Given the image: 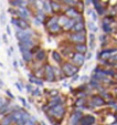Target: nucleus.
<instances>
[{
    "mask_svg": "<svg viewBox=\"0 0 117 125\" xmlns=\"http://www.w3.org/2000/svg\"><path fill=\"white\" fill-rule=\"evenodd\" d=\"M81 0H62V3L68 7H76Z\"/></svg>",
    "mask_w": 117,
    "mask_h": 125,
    "instance_id": "nucleus-31",
    "label": "nucleus"
},
{
    "mask_svg": "<svg viewBox=\"0 0 117 125\" xmlns=\"http://www.w3.org/2000/svg\"><path fill=\"white\" fill-rule=\"evenodd\" d=\"M73 50H74L75 52L85 54V53L88 51V45H87L86 43H76V44H73Z\"/></svg>",
    "mask_w": 117,
    "mask_h": 125,
    "instance_id": "nucleus-17",
    "label": "nucleus"
},
{
    "mask_svg": "<svg viewBox=\"0 0 117 125\" xmlns=\"http://www.w3.org/2000/svg\"><path fill=\"white\" fill-rule=\"evenodd\" d=\"M113 68H114L115 70H117V62H115V63H114V65H113Z\"/></svg>",
    "mask_w": 117,
    "mask_h": 125,
    "instance_id": "nucleus-51",
    "label": "nucleus"
},
{
    "mask_svg": "<svg viewBox=\"0 0 117 125\" xmlns=\"http://www.w3.org/2000/svg\"><path fill=\"white\" fill-rule=\"evenodd\" d=\"M11 24L16 29H20V30H28L31 28V21L22 18H16V17H11Z\"/></svg>",
    "mask_w": 117,
    "mask_h": 125,
    "instance_id": "nucleus-4",
    "label": "nucleus"
},
{
    "mask_svg": "<svg viewBox=\"0 0 117 125\" xmlns=\"http://www.w3.org/2000/svg\"><path fill=\"white\" fill-rule=\"evenodd\" d=\"M18 62H19V66H21V68H24V66H26V63L23 62L22 59H20V61H18Z\"/></svg>",
    "mask_w": 117,
    "mask_h": 125,
    "instance_id": "nucleus-47",
    "label": "nucleus"
},
{
    "mask_svg": "<svg viewBox=\"0 0 117 125\" xmlns=\"http://www.w3.org/2000/svg\"><path fill=\"white\" fill-rule=\"evenodd\" d=\"M18 100H19V102L22 104V107H24L26 110H30L31 109V105H30V103H29L28 101H27L26 99H24L23 96H18Z\"/></svg>",
    "mask_w": 117,
    "mask_h": 125,
    "instance_id": "nucleus-30",
    "label": "nucleus"
},
{
    "mask_svg": "<svg viewBox=\"0 0 117 125\" xmlns=\"http://www.w3.org/2000/svg\"><path fill=\"white\" fill-rule=\"evenodd\" d=\"M43 69H44V82L48 83H54L58 82L55 75H54V71H53V65L50 63H44L43 64Z\"/></svg>",
    "mask_w": 117,
    "mask_h": 125,
    "instance_id": "nucleus-5",
    "label": "nucleus"
},
{
    "mask_svg": "<svg viewBox=\"0 0 117 125\" xmlns=\"http://www.w3.org/2000/svg\"><path fill=\"white\" fill-rule=\"evenodd\" d=\"M68 61H71L74 65L78 66V68H81V66L84 65L85 63V54H82V53H78V52H75L74 51V54H73V57L71 58Z\"/></svg>",
    "mask_w": 117,
    "mask_h": 125,
    "instance_id": "nucleus-6",
    "label": "nucleus"
},
{
    "mask_svg": "<svg viewBox=\"0 0 117 125\" xmlns=\"http://www.w3.org/2000/svg\"><path fill=\"white\" fill-rule=\"evenodd\" d=\"M32 73L34 74L37 78H39V79H44V69H43V65L42 66H40V68H38V69H35L34 71H32Z\"/></svg>",
    "mask_w": 117,
    "mask_h": 125,
    "instance_id": "nucleus-26",
    "label": "nucleus"
},
{
    "mask_svg": "<svg viewBox=\"0 0 117 125\" xmlns=\"http://www.w3.org/2000/svg\"><path fill=\"white\" fill-rule=\"evenodd\" d=\"M0 42H1V41H0Z\"/></svg>",
    "mask_w": 117,
    "mask_h": 125,
    "instance_id": "nucleus-54",
    "label": "nucleus"
},
{
    "mask_svg": "<svg viewBox=\"0 0 117 125\" xmlns=\"http://www.w3.org/2000/svg\"><path fill=\"white\" fill-rule=\"evenodd\" d=\"M92 18V21H94V22H96L97 20H98V14H97V12L95 11V10H93L92 11V13H91V16H89Z\"/></svg>",
    "mask_w": 117,
    "mask_h": 125,
    "instance_id": "nucleus-37",
    "label": "nucleus"
},
{
    "mask_svg": "<svg viewBox=\"0 0 117 125\" xmlns=\"http://www.w3.org/2000/svg\"><path fill=\"white\" fill-rule=\"evenodd\" d=\"M80 81H81V82H83V83H87L89 81V76L88 75H82V76H80Z\"/></svg>",
    "mask_w": 117,
    "mask_h": 125,
    "instance_id": "nucleus-40",
    "label": "nucleus"
},
{
    "mask_svg": "<svg viewBox=\"0 0 117 125\" xmlns=\"http://www.w3.org/2000/svg\"><path fill=\"white\" fill-rule=\"evenodd\" d=\"M47 31H48V33H49L50 35H58V34H60V33H62L63 32V30H62V28L60 27V24L58 23H54V24H52L50 28H48L47 29Z\"/></svg>",
    "mask_w": 117,
    "mask_h": 125,
    "instance_id": "nucleus-16",
    "label": "nucleus"
},
{
    "mask_svg": "<svg viewBox=\"0 0 117 125\" xmlns=\"http://www.w3.org/2000/svg\"><path fill=\"white\" fill-rule=\"evenodd\" d=\"M86 27L88 28L89 32H93V33H96L97 31H98V27L96 26V23L94 21H87L86 22Z\"/></svg>",
    "mask_w": 117,
    "mask_h": 125,
    "instance_id": "nucleus-27",
    "label": "nucleus"
},
{
    "mask_svg": "<svg viewBox=\"0 0 117 125\" xmlns=\"http://www.w3.org/2000/svg\"><path fill=\"white\" fill-rule=\"evenodd\" d=\"M65 113H66V107L64 106V104H58V105H55V106H53V107H51V109L45 113V115L54 117L61 122L64 118Z\"/></svg>",
    "mask_w": 117,
    "mask_h": 125,
    "instance_id": "nucleus-2",
    "label": "nucleus"
},
{
    "mask_svg": "<svg viewBox=\"0 0 117 125\" xmlns=\"http://www.w3.org/2000/svg\"><path fill=\"white\" fill-rule=\"evenodd\" d=\"M28 82L31 83V84H33L34 86H39V87H42L43 85H44V80L37 78L32 72L28 73Z\"/></svg>",
    "mask_w": 117,
    "mask_h": 125,
    "instance_id": "nucleus-13",
    "label": "nucleus"
},
{
    "mask_svg": "<svg viewBox=\"0 0 117 125\" xmlns=\"http://www.w3.org/2000/svg\"><path fill=\"white\" fill-rule=\"evenodd\" d=\"M68 41L72 44L87 42V32H68Z\"/></svg>",
    "mask_w": 117,
    "mask_h": 125,
    "instance_id": "nucleus-3",
    "label": "nucleus"
},
{
    "mask_svg": "<svg viewBox=\"0 0 117 125\" xmlns=\"http://www.w3.org/2000/svg\"><path fill=\"white\" fill-rule=\"evenodd\" d=\"M60 68H61L62 72H63V74L65 75V78H72L73 75H75V74L78 73V71H80V68L76 65H74V64L72 63L71 61H68V60H66V61H63L61 64H60Z\"/></svg>",
    "mask_w": 117,
    "mask_h": 125,
    "instance_id": "nucleus-1",
    "label": "nucleus"
},
{
    "mask_svg": "<svg viewBox=\"0 0 117 125\" xmlns=\"http://www.w3.org/2000/svg\"><path fill=\"white\" fill-rule=\"evenodd\" d=\"M9 5L13 8L28 7V0H9Z\"/></svg>",
    "mask_w": 117,
    "mask_h": 125,
    "instance_id": "nucleus-20",
    "label": "nucleus"
},
{
    "mask_svg": "<svg viewBox=\"0 0 117 125\" xmlns=\"http://www.w3.org/2000/svg\"><path fill=\"white\" fill-rule=\"evenodd\" d=\"M96 123V117L91 114H83V116L81 117L78 125H94Z\"/></svg>",
    "mask_w": 117,
    "mask_h": 125,
    "instance_id": "nucleus-11",
    "label": "nucleus"
},
{
    "mask_svg": "<svg viewBox=\"0 0 117 125\" xmlns=\"http://www.w3.org/2000/svg\"><path fill=\"white\" fill-rule=\"evenodd\" d=\"M40 123H41V125H47V124H45V123H44V122H43V121H41V122H40Z\"/></svg>",
    "mask_w": 117,
    "mask_h": 125,
    "instance_id": "nucleus-52",
    "label": "nucleus"
},
{
    "mask_svg": "<svg viewBox=\"0 0 117 125\" xmlns=\"http://www.w3.org/2000/svg\"><path fill=\"white\" fill-rule=\"evenodd\" d=\"M48 55H47V51H45L44 49H42L41 48L39 51L37 52V53H34L33 54V60L37 62H40V63H43V62L47 60Z\"/></svg>",
    "mask_w": 117,
    "mask_h": 125,
    "instance_id": "nucleus-14",
    "label": "nucleus"
},
{
    "mask_svg": "<svg viewBox=\"0 0 117 125\" xmlns=\"http://www.w3.org/2000/svg\"><path fill=\"white\" fill-rule=\"evenodd\" d=\"M71 32H87L85 21H75Z\"/></svg>",
    "mask_w": 117,
    "mask_h": 125,
    "instance_id": "nucleus-15",
    "label": "nucleus"
},
{
    "mask_svg": "<svg viewBox=\"0 0 117 125\" xmlns=\"http://www.w3.org/2000/svg\"><path fill=\"white\" fill-rule=\"evenodd\" d=\"M43 94L47 95V96L50 99V97H53V96L58 95L60 94V92H58V90H56V89H51V90H44Z\"/></svg>",
    "mask_w": 117,
    "mask_h": 125,
    "instance_id": "nucleus-28",
    "label": "nucleus"
},
{
    "mask_svg": "<svg viewBox=\"0 0 117 125\" xmlns=\"http://www.w3.org/2000/svg\"><path fill=\"white\" fill-rule=\"evenodd\" d=\"M92 11H93V9H91V8H87V9H86V13L88 14V16H91Z\"/></svg>",
    "mask_w": 117,
    "mask_h": 125,
    "instance_id": "nucleus-49",
    "label": "nucleus"
},
{
    "mask_svg": "<svg viewBox=\"0 0 117 125\" xmlns=\"http://www.w3.org/2000/svg\"><path fill=\"white\" fill-rule=\"evenodd\" d=\"M30 95L32 97H41L43 95V92L41 91V89L39 86H34V89H33L32 92L30 93Z\"/></svg>",
    "mask_w": 117,
    "mask_h": 125,
    "instance_id": "nucleus-29",
    "label": "nucleus"
},
{
    "mask_svg": "<svg viewBox=\"0 0 117 125\" xmlns=\"http://www.w3.org/2000/svg\"><path fill=\"white\" fill-rule=\"evenodd\" d=\"M35 2H37V0H28V6L30 8H32L33 10H34V5Z\"/></svg>",
    "mask_w": 117,
    "mask_h": 125,
    "instance_id": "nucleus-44",
    "label": "nucleus"
},
{
    "mask_svg": "<svg viewBox=\"0 0 117 125\" xmlns=\"http://www.w3.org/2000/svg\"><path fill=\"white\" fill-rule=\"evenodd\" d=\"M14 86L18 89L19 92H23L24 91V84H23V82H21V81H18V82L14 83Z\"/></svg>",
    "mask_w": 117,
    "mask_h": 125,
    "instance_id": "nucleus-32",
    "label": "nucleus"
},
{
    "mask_svg": "<svg viewBox=\"0 0 117 125\" xmlns=\"http://www.w3.org/2000/svg\"><path fill=\"white\" fill-rule=\"evenodd\" d=\"M33 89H34V85L33 84H31V83H26V84H24V90H26V92L27 93H29V94H30L31 92H32V90Z\"/></svg>",
    "mask_w": 117,
    "mask_h": 125,
    "instance_id": "nucleus-33",
    "label": "nucleus"
},
{
    "mask_svg": "<svg viewBox=\"0 0 117 125\" xmlns=\"http://www.w3.org/2000/svg\"><path fill=\"white\" fill-rule=\"evenodd\" d=\"M107 61L109 62L112 65H114L115 62H117V53H115V54H112L109 58L107 59Z\"/></svg>",
    "mask_w": 117,
    "mask_h": 125,
    "instance_id": "nucleus-36",
    "label": "nucleus"
},
{
    "mask_svg": "<svg viewBox=\"0 0 117 125\" xmlns=\"http://www.w3.org/2000/svg\"><path fill=\"white\" fill-rule=\"evenodd\" d=\"M50 7H51V14H58L63 13V3L58 2V1H54V0H50Z\"/></svg>",
    "mask_w": 117,
    "mask_h": 125,
    "instance_id": "nucleus-8",
    "label": "nucleus"
},
{
    "mask_svg": "<svg viewBox=\"0 0 117 125\" xmlns=\"http://www.w3.org/2000/svg\"><path fill=\"white\" fill-rule=\"evenodd\" d=\"M86 99H83V97H77L76 100H75L74 104H73V106H74L75 109H81L83 111V110H85V104H86Z\"/></svg>",
    "mask_w": 117,
    "mask_h": 125,
    "instance_id": "nucleus-21",
    "label": "nucleus"
},
{
    "mask_svg": "<svg viewBox=\"0 0 117 125\" xmlns=\"http://www.w3.org/2000/svg\"><path fill=\"white\" fill-rule=\"evenodd\" d=\"M6 33H7L9 37L12 34V30H11V27H10V24H6Z\"/></svg>",
    "mask_w": 117,
    "mask_h": 125,
    "instance_id": "nucleus-42",
    "label": "nucleus"
},
{
    "mask_svg": "<svg viewBox=\"0 0 117 125\" xmlns=\"http://www.w3.org/2000/svg\"><path fill=\"white\" fill-rule=\"evenodd\" d=\"M102 29H103V32L105 34H110V33L114 32V29H113L112 24L106 23V22H102Z\"/></svg>",
    "mask_w": 117,
    "mask_h": 125,
    "instance_id": "nucleus-25",
    "label": "nucleus"
},
{
    "mask_svg": "<svg viewBox=\"0 0 117 125\" xmlns=\"http://www.w3.org/2000/svg\"><path fill=\"white\" fill-rule=\"evenodd\" d=\"M91 102L96 106V107H101V106L106 105V101L103 96L97 93V94H91Z\"/></svg>",
    "mask_w": 117,
    "mask_h": 125,
    "instance_id": "nucleus-12",
    "label": "nucleus"
},
{
    "mask_svg": "<svg viewBox=\"0 0 117 125\" xmlns=\"http://www.w3.org/2000/svg\"><path fill=\"white\" fill-rule=\"evenodd\" d=\"M88 49L89 51H93L95 49V45H96V37H95V33L93 32H89L88 34Z\"/></svg>",
    "mask_w": 117,
    "mask_h": 125,
    "instance_id": "nucleus-22",
    "label": "nucleus"
},
{
    "mask_svg": "<svg viewBox=\"0 0 117 125\" xmlns=\"http://www.w3.org/2000/svg\"><path fill=\"white\" fill-rule=\"evenodd\" d=\"M3 86H5V83H3L2 79H0V90H2Z\"/></svg>",
    "mask_w": 117,
    "mask_h": 125,
    "instance_id": "nucleus-48",
    "label": "nucleus"
},
{
    "mask_svg": "<svg viewBox=\"0 0 117 125\" xmlns=\"http://www.w3.org/2000/svg\"><path fill=\"white\" fill-rule=\"evenodd\" d=\"M6 94H7L8 99H10V100H14V99H16V97H14V95L12 94L10 90H6Z\"/></svg>",
    "mask_w": 117,
    "mask_h": 125,
    "instance_id": "nucleus-43",
    "label": "nucleus"
},
{
    "mask_svg": "<svg viewBox=\"0 0 117 125\" xmlns=\"http://www.w3.org/2000/svg\"><path fill=\"white\" fill-rule=\"evenodd\" d=\"M13 51H14V49H13V47H10V48H8L7 49V53H8V57H12V54H13Z\"/></svg>",
    "mask_w": 117,
    "mask_h": 125,
    "instance_id": "nucleus-45",
    "label": "nucleus"
},
{
    "mask_svg": "<svg viewBox=\"0 0 117 125\" xmlns=\"http://www.w3.org/2000/svg\"><path fill=\"white\" fill-rule=\"evenodd\" d=\"M45 103H47L48 105H49V107L51 109V107H53V106H55V105H58V104H64L65 103V97H64L63 95L58 94V95H56V96L50 97Z\"/></svg>",
    "mask_w": 117,
    "mask_h": 125,
    "instance_id": "nucleus-9",
    "label": "nucleus"
},
{
    "mask_svg": "<svg viewBox=\"0 0 117 125\" xmlns=\"http://www.w3.org/2000/svg\"><path fill=\"white\" fill-rule=\"evenodd\" d=\"M0 23L2 24V26H5L7 23V17H6L5 11H1V13H0Z\"/></svg>",
    "mask_w": 117,
    "mask_h": 125,
    "instance_id": "nucleus-34",
    "label": "nucleus"
},
{
    "mask_svg": "<svg viewBox=\"0 0 117 125\" xmlns=\"http://www.w3.org/2000/svg\"><path fill=\"white\" fill-rule=\"evenodd\" d=\"M8 13L11 14V17H16V18H18V13H17V8L9 7V8H8Z\"/></svg>",
    "mask_w": 117,
    "mask_h": 125,
    "instance_id": "nucleus-35",
    "label": "nucleus"
},
{
    "mask_svg": "<svg viewBox=\"0 0 117 125\" xmlns=\"http://www.w3.org/2000/svg\"><path fill=\"white\" fill-rule=\"evenodd\" d=\"M12 66H13V69H18V68H19V62H18V60H13V61H12Z\"/></svg>",
    "mask_w": 117,
    "mask_h": 125,
    "instance_id": "nucleus-46",
    "label": "nucleus"
},
{
    "mask_svg": "<svg viewBox=\"0 0 117 125\" xmlns=\"http://www.w3.org/2000/svg\"><path fill=\"white\" fill-rule=\"evenodd\" d=\"M0 66H1V68H2V66H3V64L1 63V62H0Z\"/></svg>",
    "mask_w": 117,
    "mask_h": 125,
    "instance_id": "nucleus-53",
    "label": "nucleus"
},
{
    "mask_svg": "<svg viewBox=\"0 0 117 125\" xmlns=\"http://www.w3.org/2000/svg\"><path fill=\"white\" fill-rule=\"evenodd\" d=\"M51 58H52V60H53L56 64H58V65H60V64L64 61V57L61 54V52L56 51V50H54V51L51 52Z\"/></svg>",
    "mask_w": 117,
    "mask_h": 125,
    "instance_id": "nucleus-18",
    "label": "nucleus"
},
{
    "mask_svg": "<svg viewBox=\"0 0 117 125\" xmlns=\"http://www.w3.org/2000/svg\"><path fill=\"white\" fill-rule=\"evenodd\" d=\"M21 59L23 60V62L26 64H30L31 62L33 61V54L31 53L30 50H27V51H23L21 52Z\"/></svg>",
    "mask_w": 117,
    "mask_h": 125,
    "instance_id": "nucleus-19",
    "label": "nucleus"
},
{
    "mask_svg": "<svg viewBox=\"0 0 117 125\" xmlns=\"http://www.w3.org/2000/svg\"><path fill=\"white\" fill-rule=\"evenodd\" d=\"M92 58H93V53H92V51H87L86 53H85V60L88 61V60H91Z\"/></svg>",
    "mask_w": 117,
    "mask_h": 125,
    "instance_id": "nucleus-41",
    "label": "nucleus"
},
{
    "mask_svg": "<svg viewBox=\"0 0 117 125\" xmlns=\"http://www.w3.org/2000/svg\"><path fill=\"white\" fill-rule=\"evenodd\" d=\"M14 124L13 123V118H12V114L9 113L0 121V125H12Z\"/></svg>",
    "mask_w": 117,
    "mask_h": 125,
    "instance_id": "nucleus-23",
    "label": "nucleus"
},
{
    "mask_svg": "<svg viewBox=\"0 0 117 125\" xmlns=\"http://www.w3.org/2000/svg\"><path fill=\"white\" fill-rule=\"evenodd\" d=\"M85 6H89V5H92V0H85Z\"/></svg>",
    "mask_w": 117,
    "mask_h": 125,
    "instance_id": "nucleus-50",
    "label": "nucleus"
},
{
    "mask_svg": "<svg viewBox=\"0 0 117 125\" xmlns=\"http://www.w3.org/2000/svg\"><path fill=\"white\" fill-rule=\"evenodd\" d=\"M40 49H41V45L40 44H34L32 48H31L30 51H31V53H32V54H34V53H37V52L39 51Z\"/></svg>",
    "mask_w": 117,
    "mask_h": 125,
    "instance_id": "nucleus-38",
    "label": "nucleus"
},
{
    "mask_svg": "<svg viewBox=\"0 0 117 125\" xmlns=\"http://www.w3.org/2000/svg\"><path fill=\"white\" fill-rule=\"evenodd\" d=\"M63 13L65 14L68 18H70V19H74V20H76L80 16H82V13H81L75 7H68V6L63 9Z\"/></svg>",
    "mask_w": 117,
    "mask_h": 125,
    "instance_id": "nucleus-7",
    "label": "nucleus"
},
{
    "mask_svg": "<svg viewBox=\"0 0 117 125\" xmlns=\"http://www.w3.org/2000/svg\"><path fill=\"white\" fill-rule=\"evenodd\" d=\"M83 116V112L81 109H75L73 110L72 114L70 116V123L71 125H78V122H80L81 117Z\"/></svg>",
    "mask_w": 117,
    "mask_h": 125,
    "instance_id": "nucleus-10",
    "label": "nucleus"
},
{
    "mask_svg": "<svg viewBox=\"0 0 117 125\" xmlns=\"http://www.w3.org/2000/svg\"><path fill=\"white\" fill-rule=\"evenodd\" d=\"M68 20H70V18H68V17H66L64 13H61V14H58V23L60 24V27H61V28H63V27L68 23Z\"/></svg>",
    "mask_w": 117,
    "mask_h": 125,
    "instance_id": "nucleus-24",
    "label": "nucleus"
},
{
    "mask_svg": "<svg viewBox=\"0 0 117 125\" xmlns=\"http://www.w3.org/2000/svg\"><path fill=\"white\" fill-rule=\"evenodd\" d=\"M8 37H9V35L7 34V33H3L2 34V37H1V40H2V42L5 43V44H9V39H8Z\"/></svg>",
    "mask_w": 117,
    "mask_h": 125,
    "instance_id": "nucleus-39",
    "label": "nucleus"
}]
</instances>
